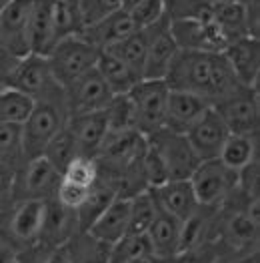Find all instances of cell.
Listing matches in <instances>:
<instances>
[{"label": "cell", "mask_w": 260, "mask_h": 263, "mask_svg": "<svg viewBox=\"0 0 260 263\" xmlns=\"http://www.w3.org/2000/svg\"><path fill=\"white\" fill-rule=\"evenodd\" d=\"M170 32L178 50L222 52L228 46L226 36L212 21H194V18L170 21Z\"/></svg>", "instance_id": "cell-12"}, {"label": "cell", "mask_w": 260, "mask_h": 263, "mask_svg": "<svg viewBox=\"0 0 260 263\" xmlns=\"http://www.w3.org/2000/svg\"><path fill=\"white\" fill-rule=\"evenodd\" d=\"M80 231L76 211L60 205L56 199H48L44 203V217L40 227V247H58L68 243Z\"/></svg>", "instance_id": "cell-16"}, {"label": "cell", "mask_w": 260, "mask_h": 263, "mask_svg": "<svg viewBox=\"0 0 260 263\" xmlns=\"http://www.w3.org/2000/svg\"><path fill=\"white\" fill-rule=\"evenodd\" d=\"M34 109V99L16 88H0V125L22 127Z\"/></svg>", "instance_id": "cell-30"}, {"label": "cell", "mask_w": 260, "mask_h": 263, "mask_svg": "<svg viewBox=\"0 0 260 263\" xmlns=\"http://www.w3.org/2000/svg\"><path fill=\"white\" fill-rule=\"evenodd\" d=\"M104 112H106V123H109V135L136 131L132 103H130L128 95L114 97V99L110 101L109 107L104 109Z\"/></svg>", "instance_id": "cell-36"}, {"label": "cell", "mask_w": 260, "mask_h": 263, "mask_svg": "<svg viewBox=\"0 0 260 263\" xmlns=\"http://www.w3.org/2000/svg\"><path fill=\"white\" fill-rule=\"evenodd\" d=\"M230 70L242 87H256L260 72V44L254 36L232 41L222 50Z\"/></svg>", "instance_id": "cell-18"}, {"label": "cell", "mask_w": 260, "mask_h": 263, "mask_svg": "<svg viewBox=\"0 0 260 263\" xmlns=\"http://www.w3.org/2000/svg\"><path fill=\"white\" fill-rule=\"evenodd\" d=\"M30 263H74L68 243L58 247H32L30 249Z\"/></svg>", "instance_id": "cell-41"}, {"label": "cell", "mask_w": 260, "mask_h": 263, "mask_svg": "<svg viewBox=\"0 0 260 263\" xmlns=\"http://www.w3.org/2000/svg\"><path fill=\"white\" fill-rule=\"evenodd\" d=\"M68 121V110L62 88L56 87L34 99V109L22 125V155L24 163L42 157L48 143L62 131Z\"/></svg>", "instance_id": "cell-2"}, {"label": "cell", "mask_w": 260, "mask_h": 263, "mask_svg": "<svg viewBox=\"0 0 260 263\" xmlns=\"http://www.w3.org/2000/svg\"><path fill=\"white\" fill-rule=\"evenodd\" d=\"M100 50L92 44H88L80 36H68L54 44L50 50L48 65L54 83L60 88L72 85L76 79H80L84 72L96 66Z\"/></svg>", "instance_id": "cell-3"}, {"label": "cell", "mask_w": 260, "mask_h": 263, "mask_svg": "<svg viewBox=\"0 0 260 263\" xmlns=\"http://www.w3.org/2000/svg\"><path fill=\"white\" fill-rule=\"evenodd\" d=\"M134 24L130 21V14L124 10H118L114 14H110L102 21L94 22L90 26H84L82 32L78 34L80 39H84L88 44L96 46L98 50H104L112 46L114 43L122 41L124 36H128L130 32H134Z\"/></svg>", "instance_id": "cell-23"}, {"label": "cell", "mask_w": 260, "mask_h": 263, "mask_svg": "<svg viewBox=\"0 0 260 263\" xmlns=\"http://www.w3.org/2000/svg\"><path fill=\"white\" fill-rule=\"evenodd\" d=\"M230 135H258V88L239 87L212 105Z\"/></svg>", "instance_id": "cell-8"}, {"label": "cell", "mask_w": 260, "mask_h": 263, "mask_svg": "<svg viewBox=\"0 0 260 263\" xmlns=\"http://www.w3.org/2000/svg\"><path fill=\"white\" fill-rule=\"evenodd\" d=\"M6 87L16 88L32 99H38V97L46 95L48 90L56 88L58 85L52 79L50 65H48L46 57L26 54L24 59H16V65L10 68L8 79H6Z\"/></svg>", "instance_id": "cell-14"}, {"label": "cell", "mask_w": 260, "mask_h": 263, "mask_svg": "<svg viewBox=\"0 0 260 263\" xmlns=\"http://www.w3.org/2000/svg\"><path fill=\"white\" fill-rule=\"evenodd\" d=\"M8 2H10V0H0V12H2V10H4V6H6V4H8Z\"/></svg>", "instance_id": "cell-48"}, {"label": "cell", "mask_w": 260, "mask_h": 263, "mask_svg": "<svg viewBox=\"0 0 260 263\" xmlns=\"http://www.w3.org/2000/svg\"><path fill=\"white\" fill-rule=\"evenodd\" d=\"M128 215H130V199L116 197L109 205V209L94 221L86 231L100 239L106 245H114L116 241H120L124 235H126V229H128Z\"/></svg>", "instance_id": "cell-24"}, {"label": "cell", "mask_w": 260, "mask_h": 263, "mask_svg": "<svg viewBox=\"0 0 260 263\" xmlns=\"http://www.w3.org/2000/svg\"><path fill=\"white\" fill-rule=\"evenodd\" d=\"M66 129L70 131L76 143L78 155L96 159V155L109 135L106 112L96 110V112H84V115H70L66 121Z\"/></svg>", "instance_id": "cell-17"}, {"label": "cell", "mask_w": 260, "mask_h": 263, "mask_svg": "<svg viewBox=\"0 0 260 263\" xmlns=\"http://www.w3.org/2000/svg\"><path fill=\"white\" fill-rule=\"evenodd\" d=\"M48 2H50V14H52L56 41L78 36L84 28L78 0H48Z\"/></svg>", "instance_id": "cell-29"}, {"label": "cell", "mask_w": 260, "mask_h": 263, "mask_svg": "<svg viewBox=\"0 0 260 263\" xmlns=\"http://www.w3.org/2000/svg\"><path fill=\"white\" fill-rule=\"evenodd\" d=\"M26 41H28V52L38 54V57H48L54 44L58 43L48 0H32Z\"/></svg>", "instance_id": "cell-21"}, {"label": "cell", "mask_w": 260, "mask_h": 263, "mask_svg": "<svg viewBox=\"0 0 260 263\" xmlns=\"http://www.w3.org/2000/svg\"><path fill=\"white\" fill-rule=\"evenodd\" d=\"M164 83L172 90L204 99L210 107L240 85L222 52L202 50H178Z\"/></svg>", "instance_id": "cell-1"}, {"label": "cell", "mask_w": 260, "mask_h": 263, "mask_svg": "<svg viewBox=\"0 0 260 263\" xmlns=\"http://www.w3.org/2000/svg\"><path fill=\"white\" fill-rule=\"evenodd\" d=\"M14 169L0 165V205L4 201L12 203V183H14Z\"/></svg>", "instance_id": "cell-43"}, {"label": "cell", "mask_w": 260, "mask_h": 263, "mask_svg": "<svg viewBox=\"0 0 260 263\" xmlns=\"http://www.w3.org/2000/svg\"><path fill=\"white\" fill-rule=\"evenodd\" d=\"M148 191H150L152 199L156 201V205L162 211L176 217L180 223L188 219L200 207L188 179H174V181H168L160 187H152Z\"/></svg>", "instance_id": "cell-19"}, {"label": "cell", "mask_w": 260, "mask_h": 263, "mask_svg": "<svg viewBox=\"0 0 260 263\" xmlns=\"http://www.w3.org/2000/svg\"><path fill=\"white\" fill-rule=\"evenodd\" d=\"M32 0H10L0 12V46L14 59H24L28 52V16Z\"/></svg>", "instance_id": "cell-15"}, {"label": "cell", "mask_w": 260, "mask_h": 263, "mask_svg": "<svg viewBox=\"0 0 260 263\" xmlns=\"http://www.w3.org/2000/svg\"><path fill=\"white\" fill-rule=\"evenodd\" d=\"M132 263H170V259H162V257H156L154 253H150V255H144V257H140V259Z\"/></svg>", "instance_id": "cell-46"}, {"label": "cell", "mask_w": 260, "mask_h": 263, "mask_svg": "<svg viewBox=\"0 0 260 263\" xmlns=\"http://www.w3.org/2000/svg\"><path fill=\"white\" fill-rule=\"evenodd\" d=\"M188 181L192 185L198 205L220 209L234 195L239 185V173L228 169L220 159H210L200 161Z\"/></svg>", "instance_id": "cell-5"}, {"label": "cell", "mask_w": 260, "mask_h": 263, "mask_svg": "<svg viewBox=\"0 0 260 263\" xmlns=\"http://www.w3.org/2000/svg\"><path fill=\"white\" fill-rule=\"evenodd\" d=\"M156 215V203L152 199L150 191L144 189L130 197V215L126 235H142L148 231L152 219Z\"/></svg>", "instance_id": "cell-32"}, {"label": "cell", "mask_w": 260, "mask_h": 263, "mask_svg": "<svg viewBox=\"0 0 260 263\" xmlns=\"http://www.w3.org/2000/svg\"><path fill=\"white\" fill-rule=\"evenodd\" d=\"M138 2H140V0H120V8H122L124 12H130Z\"/></svg>", "instance_id": "cell-47"}, {"label": "cell", "mask_w": 260, "mask_h": 263, "mask_svg": "<svg viewBox=\"0 0 260 263\" xmlns=\"http://www.w3.org/2000/svg\"><path fill=\"white\" fill-rule=\"evenodd\" d=\"M146 32H148V44H146V61H144L142 79L164 81L174 57L178 52V46L174 43L172 32H170L168 16H164L162 21L148 26Z\"/></svg>", "instance_id": "cell-13"}, {"label": "cell", "mask_w": 260, "mask_h": 263, "mask_svg": "<svg viewBox=\"0 0 260 263\" xmlns=\"http://www.w3.org/2000/svg\"><path fill=\"white\" fill-rule=\"evenodd\" d=\"M218 159L232 171H242L244 167L258 161V135H230L222 145Z\"/></svg>", "instance_id": "cell-26"}, {"label": "cell", "mask_w": 260, "mask_h": 263, "mask_svg": "<svg viewBox=\"0 0 260 263\" xmlns=\"http://www.w3.org/2000/svg\"><path fill=\"white\" fill-rule=\"evenodd\" d=\"M168 85L164 81H138L128 92L134 112L136 131L144 137L164 127V110L168 99Z\"/></svg>", "instance_id": "cell-7"}, {"label": "cell", "mask_w": 260, "mask_h": 263, "mask_svg": "<svg viewBox=\"0 0 260 263\" xmlns=\"http://www.w3.org/2000/svg\"><path fill=\"white\" fill-rule=\"evenodd\" d=\"M128 14L134 28L142 30V28H148V26L156 24L158 21H162L166 16V10H164V2L162 0H140Z\"/></svg>", "instance_id": "cell-38"}, {"label": "cell", "mask_w": 260, "mask_h": 263, "mask_svg": "<svg viewBox=\"0 0 260 263\" xmlns=\"http://www.w3.org/2000/svg\"><path fill=\"white\" fill-rule=\"evenodd\" d=\"M152 247L146 237L142 235H124L120 241H116L110 247L109 263H132L144 255H150Z\"/></svg>", "instance_id": "cell-34"}, {"label": "cell", "mask_w": 260, "mask_h": 263, "mask_svg": "<svg viewBox=\"0 0 260 263\" xmlns=\"http://www.w3.org/2000/svg\"><path fill=\"white\" fill-rule=\"evenodd\" d=\"M18 253H20V251H16V249H12L10 245L2 243V245H0V263H16Z\"/></svg>", "instance_id": "cell-45"}, {"label": "cell", "mask_w": 260, "mask_h": 263, "mask_svg": "<svg viewBox=\"0 0 260 263\" xmlns=\"http://www.w3.org/2000/svg\"><path fill=\"white\" fill-rule=\"evenodd\" d=\"M88 191L86 187H80V185H74V183H70V181H60V185H58V189H56V195L54 199L60 203V205H64L68 209H72V211H76L82 203H84V199H86Z\"/></svg>", "instance_id": "cell-42"}, {"label": "cell", "mask_w": 260, "mask_h": 263, "mask_svg": "<svg viewBox=\"0 0 260 263\" xmlns=\"http://www.w3.org/2000/svg\"><path fill=\"white\" fill-rule=\"evenodd\" d=\"M78 6H80V16H82L84 26H90L94 22L122 10L120 0H78Z\"/></svg>", "instance_id": "cell-39"}, {"label": "cell", "mask_w": 260, "mask_h": 263, "mask_svg": "<svg viewBox=\"0 0 260 263\" xmlns=\"http://www.w3.org/2000/svg\"><path fill=\"white\" fill-rule=\"evenodd\" d=\"M146 44H148V32L146 28H142V30L130 32L128 36H124L122 41L114 43L104 50L116 57L120 63H124L132 72H136L142 79L144 61H146Z\"/></svg>", "instance_id": "cell-27"}, {"label": "cell", "mask_w": 260, "mask_h": 263, "mask_svg": "<svg viewBox=\"0 0 260 263\" xmlns=\"http://www.w3.org/2000/svg\"><path fill=\"white\" fill-rule=\"evenodd\" d=\"M78 155V149H76V143H74V139H72V135L68 129H62V131L58 133L50 143H48V147H46V151H44V159L50 163V165H54L60 173L64 171V167Z\"/></svg>", "instance_id": "cell-37"}, {"label": "cell", "mask_w": 260, "mask_h": 263, "mask_svg": "<svg viewBox=\"0 0 260 263\" xmlns=\"http://www.w3.org/2000/svg\"><path fill=\"white\" fill-rule=\"evenodd\" d=\"M180 229H182V223L156 205V215L146 231L152 253L162 259H172L180 251Z\"/></svg>", "instance_id": "cell-22"}, {"label": "cell", "mask_w": 260, "mask_h": 263, "mask_svg": "<svg viewBox=\"0 0 260 263\" xmlns=\"http://www.w3.org/2000/svg\"><path fill=\"white\" fill-rule=\"evenodd\" d=\"M62 179L74 183V185H80V187L90 189V187L96 185V181L100 179V165L96 163L94 157L76 155V157L64 167Z\"/></svg>", "instance_id": "cell-35"}, {"label": "cell", "mask_w": 260, "mask_h": 263, "mask_svg": "<svg viewBox=\"0 0 260 263\" xmlns=\"http://www.w3.org/2000/svg\"><path fill=\"white\" fill-rule=\"evenodd\" d=\"M68 247L74 263H109L110 245L92 237L88 231H78L68 241Z\"/></svg>", "instance_id": "cell-31"}, {"label": "cell", "mask_w": 260, "mask_h": 263, "mask_svg": "<svg viewBox=\"0 0 260 263\" xmlns=\"http://www.w3.org/2000/svg\"><path fill=\"white\" fill-rule=\"evenodd\" d=\"M94 68L100 72L102 81L106 83V87L110 88V92H112L114 97L128 95L130 90L134 88V85H136L138 81H142L136 72H132L124 63H120L116 57H112L106 50H100Z\"/></svg>", "instance_id": "cell-25"}, {"label": "cell", "mask_w": 260, "mask_h": 263, "mask_svg": "<svg viewBox=\"0 0 260 263\" xmlns=\"http://www.w3.org/2000/svg\"><path fill=\"white\" fill-rule=\"evenodd\" d=\"M216 263H260L258 249L248 253H239V255H218Z\"/></svg>", "instance_id": "cell-44"}, {"label": "cell", "mask_w": 260, "mask_h": 263, "mask_svg": "<svg viewBox=\"0 0 260 263\" xmlns=\"http://www.w3.org/2000/svg\"><path fill=\"white\" fill-rule=\"evenodd\" d=\"M184 137L198 157V161H210V159H218L222 145L230 137V131L224 125V121L218 117L216 110L208 107L188 127Z\"/></svg>", "instance_id": "cell-11"}, {"label": "cell", "mask_w": 260, "mask_h": 263, "mask_svg": "<svg viewBox=\"0 0 260 263\" xmlns=\"http://www.w3.org/2000/svg\"><path fill=\"white\" fill-rule=\"evenodd\" d=\"M60 181H62V173L54 165H50L44 157L30 159L14 173L12 203L54 199Z\"/></svg>", "instance_id": "cell-6"}, {"label": "cell", "mask_w": 260, "mask_h": 263, "mask_svg": "<svg viewBox=\"0 0 260 263\" xmlns=\"http://www.w3.org/2000/svg\"><path fill=\"white\" fill-rule=\"evenodd\" d=\"M116 197H118L116 191L110 187L109 183H104V181L98 179L96 185L90 187L84 203L76 209V217H78V227H80V231H86L88 227L109 209V205Z\"/></svg>", "instance_id": "cell-28"}, {"label": "cell", "mask_w": 260, "mask_h": 263, "mask_svg": "<svg viewBox=\"0 0 260 263\" xmlns=\"http://www.w3.org/2000/svg\"><path fill=\"white\" fill-rule=\"evenodd\" d=\"M0 165L14 171L24 165L22 129L18 125H0Z\"/></svg>", "instance_id": "cell-33"}, {"label": "cell", "mask_w": 260, "mask_h": 263, "mask_svg": "<svg viewBox=\"0 0 260 263\" xmlns=\"http://www.w3.org/2000/svg\"><path fill=\"white\" fill-rule=\"evenodd\" d=\"M66 101V110L70 115H84L104 110L114 99L106 83L102 81L100 72L96 68H90L80 79H76L72 85L62 88Z\"/></svg>", "instance_id": "cell-10"}, {"label": "cell", "mask_w": 260, "mask_h": 263, "mask_svg": "<svg viewBox=\"0 0 260 263\" xmlns=\"http://www.w3.org/2000/svg\"><path fill=\"white\" fill-rule=\"evenodd\" d=\"M46 201L12 203L8 213H0V235L6 245L16 251H26L38 245Z\"/></svg>", "instance_id": "cell-4"}, {"label": "cell", "mask_w": 260, "mask_h": 263, "mask_svg": "<svg viewBox=\"0 0 260 263\" xmlns=\"http://www.w3.org/2000/svg\"><path fill=\"white\" fill-rule=\"evenodd\" d=\"M216 259H218L216 243L208 241L178 251L172 259H170V263H216Z\"/></svg>", "instance_id": "cell-40"}, {"label": "cell", "mask_w": 260, "mask_h": 263, "mask_svg": "<svg viewBox=\"0 0 260 263\" xmlns=\"http://www.w3.org/2000/svg\"><path fill=\"white\" fill-rule=\"evenodd\" d=\"M210 105L196 97L192 92H184V90H168V99H166V110H164V127L172 133H184L188 131V127L194 123L196 119L208 109Z\"/></svg>", "instance_id": "cell-20"}, {"label": "cell", "mask_w": 260, "mask_h": 263, "mask_svg": "<svg viewBox=\"0 0 260 263\" xmlns=\"http://www.w3.org/2000/svg\"><path fill=\"white\" fill-rule=\"evenodd\" d=\"M148 147L156 151L160 157V161L166 167L168 179H190L198 167V157L194 155L192 147L188 145L186 137L180 133H172L168 129H160V131L152 133L146 137Z\"/></svg>", "instance_id": "cell-9"}]
</instances>
